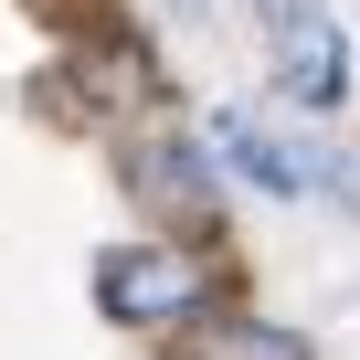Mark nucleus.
I'll return each mask as SVG.
<instances>
[{
  "mask_svg": "<svg viewBox=\"0 0 360 360\" xmlns=\"http://www.w3.org/2000/svg\"><path fill=\"white\" fill-rule=\"evenodd\" d=\"M265 11H286V0H265Z\"/></svg>",
  "mask_w": 360,
  "mask_h": 360,
  "instance_id": "obj_7",
  "label": "nucleus"
},
{
  "mask_svg": "<svg viewBox=\"0 0 360 360\" xmlns=\"http://www.w3.org/2000/svg\"><path fill=\"white\" fill-rule=\"evenodd\" d=\"M191 360H307V339H286V328H265V318H212V328L191 339Z\"/></svg>",
  "mask_w": 360,
  "mask_h": 360,
  "instance_id": "obj_5",
  "label": "nucleus"
},
{
  "mask_svg": "<svg viewBox=\"0 0 360 360\" xmlns=\"http://www.w3.org/2000/svg\"><path fill=\"white\" fill-rule=\"evenodd\" d=\"M339 180H349V191H339V202H349V212H360V169H339Z\"/></svg>",
  "mask_w": 360,
  "mask_h": 360,
  "instance_id": "obj_6",
  "label": "nucleus"
},
{
  "mask_svg": "<svg viewBox=\"0 0 360 360\" xmlns=\"http://www.w3.org/2000/svg\"><path fill=\"white\" fill-rule=\"evenodd\" d=\"M96 307L117 328H191L212 307V265L180 244H117V255H96Z\"/></svg>",
  "mask_w": 360,
  "mask_h": 360,
  "instance_id": "obj_1",
  "label": "nucleus"
},
{
  "mask_svg": "<svg viewBox=\"0 0 360 360\" xmlns=\"http://www.w3.org/2000/svg\"><path fill=\"white\" fill-rule=\"evenodd\" d=\"M276 85H286V106H307V117H328V106H339V85H349L339 22H328V11H307V0H286V11H276Z\"/></svg>",
  "mask_w": 360,
  "mask_h": 360,
  "instance_id": "obj_2",
  "label": "nucleus"
},
{
  "mask_svg": "<svg viewBox=\"0 0 360 360\" xmlns=\"http://www.w3.org/2000/svg\"><path fill=\"white\" fill-rule=\"evenodd\" d=\"M127 191L148 212H169V223H212V148H191V138H138L127 148Z\"/></svg>",
  "mask_w": 360,
  "mask_h": 360,
  "instance_id": "obj_3",
  "label": "nucleus"
},
{
  "mask_svg": "<svg viewBox=\"0 0 360 360\" xmlns=\"http://www.w3.org/2000/svg\"><path fill=\"white\" fill-rule=\"evenodd\" d=\"M212 148L255 180V191H328V180H339V169H328V148H276V138H265V127H244V117H212Z\"/></svg>",
  "mask_w": 360,
  "mask_h": 360,
  "instance_id": "obj_4",
  "label": "nucleus"
}]
</instances>
